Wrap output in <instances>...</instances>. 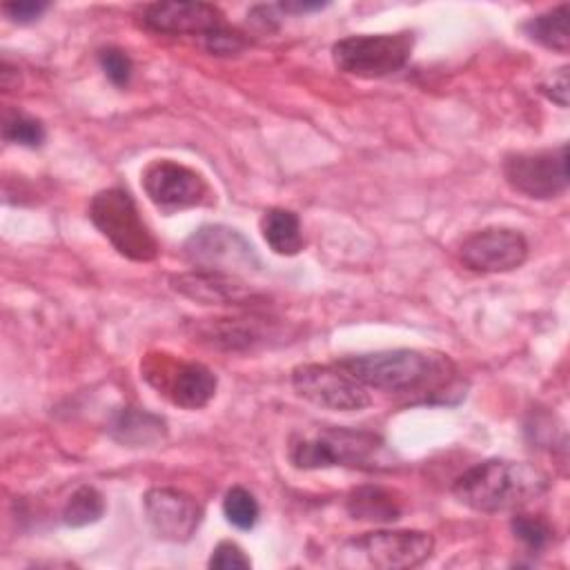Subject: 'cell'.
I'll return each mask as SVG.
<instances>
[{
    "label": "cell",
    "mask_w": 570,
    "mask_h": 570,
    "mask_svg": "<svg viewBox=\"0 0 570 570\" xmlns=\"http://www.w3.org/2000/svg\"><path fill=\"white\" fill-rule=\"evenodd\" d=\"M2 138L22 147H40L45 140V127L38 118L7 107L2 114Z\"/></svg>",
    "instance_id": "obj_22"
},
{
    "label": "cell",
    "mask_w": 570,
    "mask_h": 570,
    "mask_svg": "<svg viewBox=\"0 0 570 570\" xmlns=\"http://www.w3.org/2000/svg\"><path fill=\"white\" fill-rule=\"evenodd\" d=\"M510 528H512V534L532 552L543 550L554 537L552 525L546 519L534 514H521V512L514 514L510 521Z\"/></svg>",
    "instance_id": "obj_24"
},
{
    "label": "cell",
    "mask_w": 570,
    "mask_h": 570,
    "mask_svg": "<svg viewBox=\"0 0 570 570\" xmlns=\"http://www.w3.org/2000/svg\"><path fill=\"white\" fill-rule=\"evenodd\" d=\"M142 376L174 405L185 410L205 407L214 399L218 385L216 374L207 365L191 361H174L165 354H149L142 365Z\"/></svg>",
    "instance_id": "obj_10"
},
{
    "label": "cell",
    "mask_w": 570,
    "mask_h": 570,
    "mask_svg": "<svg viewBox=\"0 0 570 570\" xmlns=\"http://www.w3.org/2000/svg\"><path fill=\"white\" fill-rule=\"evenodd\" d=\"M327 7V2H281L278 9L287 11V13H305V11H318Z\"/></svg>",
    "instance_id": "obj_30"
},
{
    "label": "cell",
    "mask_w": 570,
    "mask_h": 570,
    "mask_svg": "<svg viewBox=\"0 0 570 570\" xmlns=\"http://www.w3.org/2000/svg\"><path fill=\"white\" fill-rule=\"evenodd\" d=\"M287 456L289 463L298 470H321L334 465L385 470L392 465L381 436L363 430L334 425L292 434Z\"/></svg>",
    "instance_id": "obj_3"
},
{
    "label": "cell",
    "mask_w": 570,
    "mask_h": 570,
    "mask_svg": "<svg viewBox=\"0 0 570 570\" xmlns=\"http://www.w3.org/2000/svg\"><path fill=\"white\" fill-rule=\"evenodd\" d=\"M207 566L214 570H236V568H249L252 561L249 557L243 552V548L234 541H220L214 550L212 557L207 561Z\"/></svg>",
    "instance_id": "obj_26"
},
{
    "label": "cell",
    "mask_w": 570,
    "mask_h": 570,
    "mask_svg": "<svg viewBox=\"0 0 570 570\" xmlns=\"http://www.w3.org/2000/svg\"><path fill=\"white\" fill-rule=\"evenodd\" d=\"M539 91L552 100L559 107H568V67H559L557 71H552L541 85Z\"/></svg>",
    "instance_id": "obj_29"
},
{
    "label": "cell",
    "mask_w": 570,
    "mask_h": 570,
    "mask_svg": "<svg viewBox=\"0 0 570 570\" xmlns=\"http://www.w3.org/2000/svg\"><path fill=\"white\" fill-rule=\"evenodd\" d=\"M169 287L200 305H232L243 307L261 298L258 292L247 287L236 274L216 272V269H194L169 276Z\"/></svg>",
    "instance_id": "obj_14"
},
{
    "label": "cell",
    "mask_w": 570,
    "mask_h": 570,
    "mask_svg": "<svg viewBox=\"0 0 570 570\" xmlns=\"http://www.w3.org/2000/svg\"><path fill=\"white\" fill-rule=\"evenodd\" d=\"M336 365L365 387L423 403L448 401L456 383L454 363L445 354L425 350L399 347L354 354L336 361Z\"/></svg>",
    "instance_id": "obj_1"
},
{
    "label": "cell",
    "mask_w": 570,
    "mask_h": 570,
    "mask_svg": "<svg viewBox=\"0 0 570 570\" xmlns=\"http://www.w3.org/2000/svg\"><path fill=\"white\" fill-rule=\"evenodd\" d=\"M105 512V499L94 485H80L62 508V521L69 528L96 523Z\"/></svg>",
    "instance_id": "obj_21"
},
{
    "label": "cell",
    "mask_w": 570,
    "mask_h": 570,
    "mask_svg": "<svg viewBox=\"0 0 570 570\" xmlns=\"http://www.w3.org/2000/svg\"><path fill=\"white\" fill-rule=\"evenodd\" d=\"M505 183L534 200H550L568 189V147L517 151L503 160Z\"/></svg>",
    "instance_id": "obj_9"
},
{
    "label": "cell",
    "mask_w": 570,
    "mask_h": 570,
    "mask_svg": "<svg viewBox=\"0 0 570 570\" xmlns=\"http://www.w3.org/2000/svg\"><path fill=\"white\" fill-rule=\"evenodd\" d=\"M142 505L151 530L165 541H189L203 521L200 503L191 494L176 488L147 490Z\"/></svg>",
    "instance_id": "obj_13"
},
{
    "label": "cell",
    "mask_w": 570,
    "mask_h": 570,
    "mask_svg": "<svg viewBox=\"0 0 570 570\" xmlns=\"http://www.w3.org/2000/svg\"><path fill=\"white\" fill-rule=\"evenodd\" d=\"M98 62L105 71V76L116 85V87H127L131 80V58L118 49V47H105L98 51Z\"/></svg>",
    "instance_id": "obj_25"
},
{
    "label": "cell",
    "mask_w": 570,
    "mask_h": 570,
    "mask_svg": "<svg viewBox=\"0 0 570 570\" xmlns=\"http://www.w3.org/2000/svg\"><path fill=\"white\" fill-rule=\"evenodd\" d=\"M142 189L149 200L165 214L207 205L212 200L205 178L169 158L154 160L142 171Z\"/></svg>",
    "instance_id": "obj_11"
},
{
    "label": "cell",
    "mask_w": 570,
    "mask_h": 570,
    "mask_svg": "<svg viewBox=\"0 0 570 570\" xmlns=\"http://www.w3.org/2000/svg\"><path fill=\"white\" fill-rule=\"evenodd\" d=\"M191 334L196 341L225 352H247L276 336L263 318H203L191 323Z\"/></svg>",
    "instance_id": "obj_16"
},
{
    "label": "cell",
    "mask_w": 570,
    "mask_h": 570,
    "mask_svg": "<svg viewBox=\"0 0 570 570\" xmlns=\"http://www.w3.org/2000/svg\"><path fill=\"white\" fill-rule=\"evenodd\" d=\"M89 218L120 256L136 263H149L158 256V240L140 218L127 189H100L89 203Z\"/></svg>",
    "instance_id": "obj_4"
},
{
    "label": "cell",
    "mask_w": 570,
    "mask_h": 570,
    "mask_svg": "<svg viewBox=\"0 0 570 570\" xmlns=\"http://www.w3.org/2000/svg\"><path fill=\"white\" fill-rule=\"evenodd\" d=\"M347 512L358 521L392 523L401 519L403 505L401 499L381 485H361L347 497Z\"/></svg>",
    "instance_id": "obj_18"
},
{
    "label": "cell",
    "mask_w": 570,
    "mask_h": 570,
    "mask_svg": "<svg viewBox=\"0 0 570 570\" xmlns=\"http://www.w3.org/2000/svg\"><path fill=\"white\" fill-rule=\"evenodd\" d=\"M523 31L546 49L557 53H568L570 36H568V4H559L550 11H543L530 18L523 24Z\"/></svg>",
    "instance_id": "obj_20"
},
{
    "label": "cell",
    "mask_w": 570,
    "mask_h": 570,
    "mask_svg": "<svg viewBox=\"0 0 570 570\" xmlns=\"http://www.w3.org/2000/svg\"><path fill=\"white\" fill-rule=\"evenodd\" d=\"M550 488L548 474L525 461L488 459L468 468L452 485V494L459 503L494 514L519 510Z\"/></svg>",
    "instance_id": "obj_2"
},
{
    "label": "cell",
    "mask_w": 570,
    "mask_h": 570,
    "mask_svg": "<svg viewBox=\"0 0 570 570\" xmlns=\"http://www.w3.org/2000/svg\"><path fill=\"white\" fill-rule=\"evenodd\" d=\"M47 9H49V2H42V0H24V2H4L2 4L4 16L18 24H29V22L38 20Z\"/></svg>",
    "instance_id": "obj_28"
},
{
    "label": "cell",
    "mask_w": 570,
    "mask_h": 570,
    "mask_svg": "<svg viewBox=\"0 0 570 570\" xmlns=\"http://www.w3.org/2000/svg\"><path fill=\"white\" fill-rule=\"evenodd\" d=\"M432 550L434 539L423 530H374L345 546V552L354 554L356 563L381 570L416 568L432 557Z\"/></svg>",
    "instance_id": "obj_8"
},
{
    "label": "cell",
    "mask_w": 570,
    "mask_h": 570,
    "mask_svg": "<svg viewBox=\"0 0 570 570\" xmlns=\"http://www.w3.org/2000/svg\"><path fill=\"white\" fill-rule=\"evenodd\" d=\"M142 22L158 33L207 36L223 27V13L209 2H154L145 7Z\"/></svg>",
    "instance_id": "obj_15"
},
{
    "label": "cell",
    "mask_w": 570,
    "mask_h": 570,
    "mask_svg": "<svg viewBox=\"0 0 570 570\" xmlns=\"http://www.w3.org/2000/svg\"><path fill=\"white\" fill-rule=\"evenodd\" d=\"M183 254L196 269H216L236 276L238 272H261V258L254 245L227 225H200L185 240Z\"/></svg>",
    "instance_id": "obj_6"
},
{
    "label": "cell",
    "mask_w": 570,
    "mask_h": 570,
    "mask_svg": "<svg viewBox=\"0 0 570 570\" xmlns=\"http://www.w3.org/2000/svg\"><path fill=\"white\" fill-rule=\"evenodd\" d=\"M107 432L127 448H151L167 436V423L158 414L127 405L111 414Z\"/></svg>",
    "instance_id": "obj_17"
},
{
    "label": "cell",
    "mask_w": 570,
    "mask_h": 570,
    "mask_svg": "<svg viewBox=\"0 0 570 570\" xmlns=\"http://www.w3.org/2000/svg\"><path fill=\"white\" fill-rule=\"evenodd\" d=\"M261 234L272 252L281 256H294L303 249V229L294 212L272 207L261 216Z\"/></svg>",
    "instance_id": "obj_19"
},
{
    "label": "cell",
    "mask_w": 570,
    "mask_h": 570,
    "mask_svg": "<svg viewBox=\"0 0 570 570\" xmlns=\"http://www.w3.org/2000/svg\"><path fill=\"white\" fill-rule=\"evenodd\" d=\"M292 387L303 401L332 412H358L372 403L367 387L336 363L296 365L292 370Z\"/></svg>",
    "instance_id": "obj_7"
},
{
    "label": "cell",
    "mask_w": 570,
    "mask_h": 570,
    "mask_svg": "<svg viewBox=\"0 0 570 570\" xmlns=\"http://www.w3.org/2000/svg\"><path fill=\"white\" fill-rule=\"evenodd\" d=\"M414 47L412 31L358 33L334 42L332 60L338 71L356 78H385L401 71Z\"/></svg>",
    "instance_id": "obj_5"
},
{
    "label": "cell",
    "mask_w": 570,
    "mask_h": 570,
    "mask_svg": "<svg viewBox=\"0 0 570 570\" xmlns=\"http://www.w3.org/2000/svg\"><path fill=\"white\" fill-rule=\"evenodd\" d=\"M465 267L481 274H503L521 267L528 258V240L510 227H485L459 245Z\"/></svg>",
    "instance_id": "obj_12"
},
{
    "label": "cell",
    "mask_w": 570,
    "mask_h": 570,
    "mask_svg": "<svg viewBox=\"0 0 570 570\" xmlns=\"http://www.w3.org/2000/svg\"><path fill=\"white\" fill-rule=\"evenodd\" d=\"M203 40H205L207 51L214 56H234L245 47V38L238 31L227 29L225 24L214 29L212 33H207Z\"/></svg>",
    "instance_id": "obj_27"
},
{
    "label": "cell",
    "mask_w": 570,
    "mask_h": 570,
    "mask_svg": "<svg viewBox=\"0 0 570 570\" xmlns=\"http://www.w3.org/2000/svg\"><path fill=\"white\" fill-rule=\"evenodd\" d=\"M223 514L238 530H252L256 525V521H258L261 508H258L256 497L249 490H245L240 485H234V488H229L225 492Z\"/></svg>",
    "instance_id": "obj_23"
}]
</instances>
